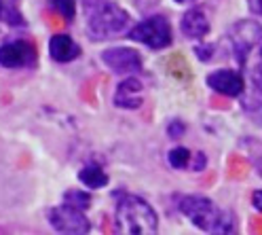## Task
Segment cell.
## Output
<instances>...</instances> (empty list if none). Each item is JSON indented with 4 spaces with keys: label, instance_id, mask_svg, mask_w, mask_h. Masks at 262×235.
I'll return each mask as SVG.
<instances>
[{
    "label": "cell",
    "instance_id": "cell-1",
    "mask_svg": "<svg viewBox=\"0 0 262 235\" xmlns=\"http://www.w3.org/2000/svg\"><path fill=\"white\" fill-rule=\"evenodd\" d=\"M114 229L123 235H152L159 231V216L146 199L134 193H117Z\"/></svg>",
    "mask_w": 262,
    "mask_h": 235
},
{
    "label": "cell",
    "instance_id": "cell-2",
    "mask_svg": "<svg viewBox=\"0 0 262 235\" xmlns=\"http://www.w3.org/2000/svg\"><path fill=\"white\" fill-rule=\"evenodd\" d=\"M178 210L182 212L188 221L205 233H235L237 218L231 210L218 208L214 201L203 195H184L178 201Z\"/></svg>",
    "mask_w": 262,
    "mask_h": 235
},
{
    "label": "cell",
    "instance_id": "cell-3",
    "mask_svg": "<svg viewBox=\"0 0 262 235\" xmlns=\"http://www.w3.org/2000/svg\"><path fill=\"white\" fill-rule=\"evenodd\" d=\"M85 11L87 32L93 41L114 38L125 32L129 15L112 0H80Z\"/></svg>",
    "mask_w": 262,
    "mask_h": 235
},
{
    "label": "cell",
    "instance_id": "cell-4",
    "mask_svg": "<svg viewBox=\"0 0 262 235\" xmlns=\"http://www.w3.org/2000/svg\"><path fill=\"white\" fill-rule=\"evenodd\" d=\"M127 38L142 43L148 49H165L171 45V26L163 15H152L131 28L127 32Z\"/></svg>",
    "mask_w": 262,
    "mask_h": 235
},
{
    "label": "cell",
    "instance_id": "cell-5",
    "mask_svg": "<svg viewBox=\"0 0 262 235\" xmlns=\"http://www.w3.org/2000/svg\"><path fill=\"white\" fill-rule=\"evenodd\" d=\"M262 41V26L252 19L237 22L231 32H228V43H231L233 57L237 60L239 66H245L252 49Z\"/></svg>",
    "mask_w": 262,
    "mask_h": 235
},
{
    "label": "cell",
    "instance_id": "cell-6",
    "mask_svg": "<svg viewBox=\"0 0 262 235\" xmlns=\"http://www.w3.org/2000/svg\"><path fill=\"white\" fill-rule=\"evenodd\" d=\"M47 221L57 233H68V235H83L91 231V221L85 216V210L74 208L70 204L55 206L49 210Z\"/></svg>",
    "mask_w": 262,
    "mask_h": 235
},
{
    "label": "cell",
    "instance_id": "cell-7",
    "mask_svg": "<svg viewBox=\"0 0 262 235\" xmlns=\"http://www.w3.org/2000/svg\"><path fill=\"white\" fill-rule=\"evenodd\" d=\"M102 62L117 74H131L142 70V57L136 49L129 47H110L102 53Z\"/></svg>",
    "mask_w": 262,
    "mask_h": 235
},
{
    "label": "cell",
    "instance_id": "cell-8",
    "mask_svg": "<svg viewBox=\"0 0 262 235\" xmlns=\"http://www.w3.org/2000/svg\"><path fill=\"white\" fill-rule=\"evenodd\" d=\"M36 64V49L28 41H11L0 47V66L5 68H30Z\"/></svg>",
    "mask_w": 262,
    "mask_h": 235
},
{
    "label": "cell",
    "instance_id": "cell-9",
    "mask_svg": "<svg viewBox=\"0 0 262 235\" xmlns=\"http://www.w3.org/2000/svg\"><path fill=\"white\" fill-rule=\"evenodd\" d=\"M207 87L226 97H237L245 91L243 76L235 70H216L207 76Z\"/></svg>",
    "mask_w": 262,
    "mask_h": 235
},
{
    "label": "cell",
    "instance_id": "cell-10",
    "mask_svg": "<svg viewBox=\"0 0 262 235\" xmlns=\"http://www.w3.org/2000/svg\"><path fill=\"white\" fill-rule=\"evenodd\" d=\"M142 89H144V85L134 76L121 81L117 91H114V106L127 108V110L140 108L142 106Z\"/></svg>",
    "mask_w": 262,
    "mask_h": 235
},
{
    "label": "cell",
    "instance_id": "cell-11",
    "mask_svg": "<svg viewBox=\"0 0 262 235\" xmlns=\"http://www.w3.org/2000/svg\"><path fill=\"white\" fill-rule=\"evenodd\" d=\"M180 30L186 38H192V41H199L203 36H207L209 32V22L205 17V13L201 9H190L184 13L182 22H180Z\"/></svg>",
    "mask_w": 262,
    "mask_h": 235
},
{
    "label": "cell",
    "instance_id": "cell-12",
    "mask_svg": "<svg viewBox=\"0 0 262 235\" xmlns=\"http://www.w3.org/2000/svg\"><path fill=\"white\" fill-rule=\"evenodd\" d=\"M49 53L59 64H68L80 55V47L68 34H55L49 41Z\"/></svg>",
    "mask_w": 262,
    "mask_h": 235
},
{
    "label": "cell",
    "instance_id": "cell-13",
    "mask_svg": "<svg viewBox=\"0 0 262 235\" xmlns=\"http://www.w3.org/2000/svg\"><path fill=\"white\" fill-rule=\"evenodd\" d=\"M78 180L83 182L87 189H104L108 184V174L97 163H87L83 170L78 172Z\"/></svg>",
    "mask_w": 262,
    "mask_h": 235
},
{
    "label": "cell",
    "instance_id": "cell-14",
    "mask_svg": "<svg viewBox=\"0 0 262 235\" xmlns=\"http://www.w3.org/2000/svg\"><path fill=\"white\" fill-rule=\"evenodd\" d=\"M0 22L9 26L26 24V17L19 11V0H0Z\"/></svg>",
    "mask_w": 262,
    "mask_h": 235
},
{
    "label": "cell",
    "instance_id": "cell-15",
    "mask_svg": "<svg viewBox=\"0 0 262 235\" xmlns=\"http://www.w3.org/2000/svg\"><path fill=\"white\" fill-rule=\"evenodd\" d=\"M241 106H243L245 114L252 116L256 123H262V89L252 87L248 95H243Z\"/></svg>",
    "mask_w": 262,
    "mask_h": 235
},
{
    "label": "cell",
    "instance_id": "cell-16",
    "mask_svg": "<svg viewBox=\"0 0 262 235\" xmlns=\"http://www.w3.org/2000/svg\"><path fill=\"white\" fill-rule=\"evenodd\" d=\"M167 161L173 170H184V167H190V163H192V153L184 146H176L169 150Z\"/></svg>",
    "mask_w": 262,
    "mask_h": 235
},
{
    "label": "cell",
    "instance_id": "cell-17",
    "mask_svg": "<svg viewBox=\"0 0 262 235\" xmlns=\"http://www.w3.org/2000/svg\"><path fill=\"white\" fill-rule=\"evenodd\" d=\"M63 201L66 204H70L74 208H80V210H89L91 208V195L85 193V191H78V189H70L63 193Z\"/></svg>",
    "mask_w": 262,
    "mask_h": 235
},
{
    "label": "cell",
    "instance_id": "cell-18",
    "mask_svg": "<svg viewBox=\"0 0 262 235\" xmlns=\"http://www.w3.org/2000/svg\"><path fill=\"white\" fill-rule=\"evenodd\" d=\"M47 3L57 15H61L66 22L74 19V15H76V3L74 0H47Z\"/></svg>",
    "mask_w": 262,
    "mask_h": 235
},
{
    "label": "cell",
    "instance_id": "cell-19",
    "mask_svg": "<svg viewBox=\"0 0 262 235\" xmlns=\"http://www.w3.org/2000/svg\"><path fill=\"white\" fill-rule=\"evenodd\" d=\"M231 167L233 170H237L233 176H237V178H245L248 176V172H250V163L245 161L243 157H239V155H235L233 159H231Z\"/></svg>",
    "mask_w": 262,
    "mask_h": 235
},
{
    "label": "cell",
    "instance_id": "cell-20",
    "mask_svg": "<svg viewBox=\"0 0 262 235\" xmlns=\"http://www.w3.org/2000/svg\"><path fill=\"white\" fill-rule=\"evenodd\" d=\"M184 131H186V125H184L182 121H171V123L167 125V136H169L171 140L182 138V136H184Z\"/></svg>",
    "mask_w": 262,
    "mask_h": 235
},
{
    "label": "cell",
    "instance_id": "cell-21",
    "mask_svg": "<svg viewBox=\"0 0 262 235\" xmlns=\"http://www.w3.org/2000/svg\"><path fill=\"white\" fill-rule=\"evenodd\" d=\"M194 53H196V57H199L201 62H209L211 57H214V47H211V45H199L194 49Z\"/></svg>",
    "mask_w": 262,
    "mask_h": 235
},
{
    "label": "cell",
    "instance_id": "cell-22",
    "mask_svg": "<svg viewBox=\"0 0 262 235\" xmlns=\"http://www.w3.org/2000/svg\"><path fill=\"white\" fill-rule=\"evenodd\" d=\"M205 163H207V159H205L203 153H194L192 155V163H190V170L192 172H203L205 170Z\"/></svg>",
    "mask_w": 262,
    "mask_h": 235
},
{
    "label": "cell",
    "instance_id": "cell-23",
    "mask_svg": "<svg viewBox=\"0 0 262 235\" xmlns=\"http://www.w3.org/2000/svg\"><path fill=\"white\" fill-rule=\"evenodd\" d=\"M252 87L262 89V64H258L256 68L252 70Z\"/></svg>",
    "mask_w": 262,
    "mask_h": 235
},
{
    "label": "cell",
    "instance_id": "cell-24",
    "mask_svg": "<svg viewBox=\"0 0 262 235\" xmlns=\"http://www.w3.org/2000/svg\"><path fill=\"white\" fill-rule=\"evenodd\" d=\"M248 7L254 15H258V17H262V0H248Z\"/></svg>",
    "mask_w": 262,
    "mask_h": 235
},
{
    "label": "cell",
    "instance_id": "cell-25",
    "mask_svg": "<svg viewBox=\"0 0 262 235\" xmlns=\"http://www.w3.org/2000/svg\"><path fill=\"white\" fill-rule=\"evenodd\" d=\"M252 204H254V208H256L258 212H262V191H254V195H252Z\"/></svg>",
    "mask_w": 262,
    "mask_h": 235
},
{
    "label": "cell",
    "instance_id": "cell-26",
    "mask_svg": "<svg viewBox=\"0 0 262 235\" xmlns=\"http://www.w3.org/2000/svg\"><path fill=\"white\" fill-rule=\"evenodd\" d=\"M250 229L256 231V233H262V216H260V218H254L252 225H250Z\"/></svg>",
    "mask_w": 262,
    "mask_h": 235
},
{
    "label": "cell",
    "instance_id": "cell-27",
    "mask_svg": "<svg viewBox=\"0 0 262 235\" xmlns=\"http://www.w3.org/2000/svg\"><path fill=\"white\" fill-rule=\"evenodd\" d=\"M256 170H258L260 176H262V159H256Z\"/></svg>",
    "mask_w": 262,
    "mask_h": 235
},
{
    "label": "cell",
    "instance_id": "cell-28",
    "mask_svg": "<svg viewBox=\"0 0 262 235\" xmlns=\"http://www.w3.org/2000/svg\"><path fill=\"white\" fill-rule=\"evenodd\" d=\"M176 3H190V0H176Z\"/></svg>",
    "mask_w": 262,
    "mask_h": 235
},
{
    "label": "cell",
    "instance_id": "cell-29",
    "mask_svg": "<svg viewBox=\"0 0 262 235\" xmlns=\"http://www.w3.org/2000/svg\"><path fill=\"white\" fill-rule=\"evenodd\" d=\"M260 55H262V47H260Z\"/></svg>",
    "mask_w": 262,
    "mask_h": 235
}]
</instances>
